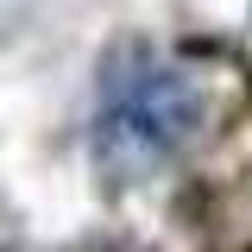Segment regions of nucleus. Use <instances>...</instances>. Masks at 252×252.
<instances>
[{
  "label": "nucleus",
  "instance_id": "obj_1",
  "mask_svg": "<svg viewBox=\"0 0 252 252\" xmlns=\"http://www.w3.org/2000/svg\"><path fill=\"white\" fill-rule=\"evenodd\" d=\"M195 126V89L183 69L158 63L152 51H126L120 63H107L101 76V107H94V158L107 170H145L164 152H177Z\"/></svg>",
  "mask_w": 252,
  "mask_h": 252
}]
</instances>
